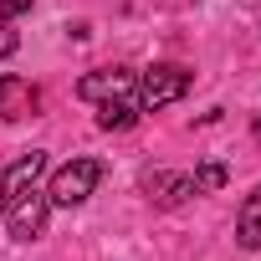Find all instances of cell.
Returning <instances> with one entry per match:
<instances>
[{
    "label": "cell",
    "mask_w": 261,
    "mask_h": 261,
    "mask_svg": "<svg viewBox=\"0 0 261 261\" xmlns=\"http://www.w3.org/2000/svg\"><path fill=\"white\" fill-rule=\"evenodd\" d=\"M97 185H102V164H97V159H72V164H62V169L51 174L46 200H51V210H72V205H82Z\"/></svg>",
    "instance_id": "obj_1"
},
{
    "label": "cell",
    "mask_w": 261,
    "mask_h": 261,
    "mask_svg": "<svg viewBox=\"0 0 261 261\" xmlns=\"http://www.w3.org/2000/svg\"><path fill=\"white\" fill-rule=\"evenodd\" d=\"M190 82H195L190 67H179V62H159V67H149V72L139 77V108H144V113L169 108V102H179V97L190 92Z\"/></svg>",
    "instance_id": "obj_2"
},
{
    "label": "cell",
    "mask_w": 261,
    "mask_h": 261,
    "mask_svg": "<svg viewBox=\"0 0 261 261\" xmlns=\"http://www.w3.org/2000/svg\"><path fill=\"white\" fill-rule=\"evenodd\" d=\"M6 230L16 236V241H36L41 230H46V215H51V200H46V190H26L21 200H11L6 210Z\"/></svg>",
    "instance_id": "obj_3"
},
{
    "label": "cell",
    "mask_w": 261,
    "mask_h": 261,
    "mask_svg": "<svg viewBox=\"0 0 261 261\" xmlns=\"http://www.w3.org/2000/svg\"><path fill=\"white\" fill-rule=\"evenodd\" d=\"M139 87V72L134 67H97L77 82V97L82 102H113V97H128Z\"/></svg>",
    "instance_id": "obj_4"
},
{
    "label": "cell",
    "mask_w": 261,
    "mask_h": 261,
    "mask_svg": "<svg viewBox=\"0 0 261 261\" xmlns=\"http://www.w3.org/2000/svg\"><path fill=\"white\" fill-rule=\"evenodd\" d=\"M46 174V154L41 149H31V154H21L6 174H0V210H6L11 200H21L26 190H36V179Z\"/></svg>",
    "instance_id": "obj_5"
},
{
    "label": "cell",
    "mask_w": 261,
    "mask_h": 261,
    "mask_svg": "<svg viewBox=\"0 0 261 261\" xmlns=\"http://www.w3.org/2000/svg\"><path fill=\"white\" fill-rule=\"evenodd\" d=\"M144 195H149L154 205L174 210V205L195 200L200 190H195V174H174V169H154V174H144Z\"/></svg>",
    "instance_id": "obj_6"
},
{
    "label": "cell",
    "mask_w": 261,
    "mask_h": 261,
    "mask_svg": "<svg viewBox=\"0 0 261 261\" xmlns=\"http://www.w3.org/2000/svg\"><path fill=\"white\" fill-rule=\"evenodd\" d=\"M41 102V92L26 82V77H11V72H0V118H31Z\"/></svg>",
    "instance_id": "obj_7"
},
{
    "label": "cell",
    "mask_w": 261,
    "mask_h": 261,
    "mask_svg": "<svg viewBox=\"0 0 261 261\" xmlns=\"http://www.w3.org/2000/svg\"><path fill=\"white\" fill-rule=\"evenodd\" d=\"M236 241H241L246 251H261V185L246 195V205H241V215H236Z\"/></svg>",
    "instance_id": "obj_8"
},
{
    "label": "cell",
    "mask_w": 261,
    "mask_h": 261,
    "mask_svg": "<svg viewBox=\"0 0 261 261\" xmlns=\"http://www.w3.org/2000/svg\"><path fill=\"white\" fill-rule=\"evenodd\" d=\"M139 97H113V102H102V113H97V128H108V134H113V128H134L139 123Z\"/></svg>",
    "instance_id": "obj_9"
},
{
    "label": "cell",
    "mask_w": 261,
    "mask_h": 261,
    "mask_svg": "<svg viewBox=\"0 0 261 261\" xmlns=\"http://www.w3.org/2000/svg\"><path fill=\"white\" fill-rule=\"evenodd\" d=\"M225 179H230V169H225L220 159H205V164L195 169V190H200V195H210V190H220Z\"/></svg>",
    "instance_id": "obj_10"
},
{
    "label": "cell",
    "mask_w": 261,
    "mask_h": 261,
    "mask_svg": "<svg viewBox=\"0 0 261 261\" xmlns=\"http://www.w3.org/2000/svg\"><path fill=\"white\" fill-rule=\"evenodd\" d=\"M16 46H21V36L11 31V21H0V62H6V57H11Z\"/></svg>",
    "instance_id": "obj_11"
},
{
    "label": "cell",
    "mask_w": 261,
    "mask_h": 261,
    "mask_svg": "<svg viewBox=\"0 0 261 261\" xmlns=\"http://www.w3.org/2000/svg\"><path fill=\"white\" fill-rule=\"evenodd\" d=\"M26 11H31V0H0V21H16Z\"/></svg>",
    "instance_id": "obj_12"
},
{
    "label": "cell",
    "mask_w": 261,
    "mask_h": 261,
    "mask_svg": "<svg viewBox=\"0 0 261 261\" xmlns=\"http://www.w3.org/2000/svg\"><path fill=\"white\" fill-rule=\"evenodd\" d=\"M251 139H256V144H261V113H256V123H251Z\"/></svg>",
    "instance_id": "obj_13"
}]
</instances>
